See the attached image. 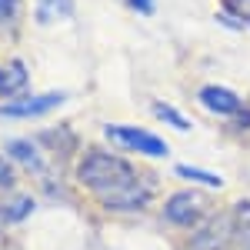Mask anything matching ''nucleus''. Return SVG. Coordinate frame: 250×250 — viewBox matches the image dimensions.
<instances>
[{
  "label": "nucleus",
  "instance_id": "f8f14e48",
  "mask_svg": "<svg viewBox=\"0 0 250 250\" xmlns=\"http://www.w3.org/2000/svg\"><path fill=\"white\" fill-rule=\"evenodd\" d=\"M154 114L164 120V124H170L173 130H190V124H187V117L180 114V110H173L170 104H154Z\"/></svg>",
  "mask_w": 250,
  "mask_h": 250
},
{
  "label": "nucleus",
  "instance_id": "f257e3e1",
  "mask_svg": "<svg viewBox=\"0 0 250 250\" xmlns=\"http://www.w3.org/2000/svg\"><path fill=\"white\" fill-rule=\"evenodd\" d=\"M77 180L100 207L117 213L144 210L154 193L150 180H144V173L134 164H127L117 154H107V150H87L80 157Z\"/></svg>",
  "mask_w": 250,
  "mask_h": 250
},
{
  "label": "nucleus",
  "instance_id": "f03ea898",
  "mask_svg": "<svg viewBox=\"0 0 250 250\" xmlns=\"http://www.w3.org/2000/svg\"><path fill=\"white\" fill-rule=\"evenodd\" d=\"M233 233H237L233 217L217 213L193 230V237L187 240V250H233Z\"/></svg>",
  "mask_w": 250,
  "mask_h": 250
},
{
  "label": "nucleus",
  "instance_id": "423d86ee",
  "mask_svg": "<svg viewBox=\"0 0 250 250\" xmlns=\"http://www.w3.org/2000/svg\"><path fill=\"white\" fill-rule=\"evenodd\" d=\"M197 100H200L210 114H217V117H233V114H240V107H244V100L233 94L230 87H217V83L200 87Z\"/></svg>",
  "mask_w": 250,
  "mask_h": 250
},
{
  "label": "nucleus",
  "instance_id": "20e7f679",
  "mask_svg": "<svg viewBox=\"0 0 250 250\" xmlns=\"http://www.w3.org/2000/svg\"><path fill=\"white\" fill-rule=\"evenodd\" d=\"M204 213H207V200L197 190H177L164 204V217L177 227H200Z\"/></svg>",
  "mask_w": 250,
  "mask_h": 250
},
{
  "label": "nucleus",
  "instance_id": "9b49d317",
  "mask_svg": "<svg viewBox=\"0 0 250 250\" xmlns=\"http://www.w3.org/2000/svg\"><path fill=\"white\" fill-rule=\"evenodd\" d=\"M177 173H180V177H187V180L204 184V187H224V177H220V173L200 170V167H187V164H180V167H177Z\"/></svg>",
  "mask_w": 250,
  "mask_h": 250
},
{
  "label": "nucleus",
  "instance_id": "39448f33",
  "mask_svg": "<svg viewBox=\"0 0 250 250\" xmlns=\"http://www.w3.org/2000/svg\"><path fill=\"white\" fill-rule=\"evenodd\" d=\"M67 100L63 90H54V94H37V97H20V100H10V104H0V120H20V117H40L50 114L54 107H60Z\"/></svg>",
  "mask_w": 250,
  "mask_h": 250
},
{
  "label": "nucleus",
  "instance_id": "6e6552de",
  "mask_svg": "<svg viewBox=\"0 0 250 250\" xmlns=\"http://www.w3.org/2000/svg\"><path fill=\"white\" fill-rule=\"evenodd\" d=\"M37 23H54V20L74 17V0H37Z\"/></svg>",
  "mask_w": 250,
  "mask_h": 250
},
{
  "label": "nucleus",
  "instance_id": "1a4fd4ad",
  "mask_svg": "<svg viewBox=\"0 0 250 250\" xmlns=\"http://www.w3.org/2000/svg\"><path fill=\"white\" fill-rule=\"evenodd\" d=\"M7 154L14 157L17 164L30 167V170H40V167H43L40 150H37V144H34V140H10V144H7Z\"/></svg>",
  "mask_w": 250,
  "mask_h": 250
},
{
  "label": "nucleus",
  "instance_id": "7ed1b4c3",
  "mask_svg": "<svg viewBox=\"0 0 250 250\" xmlns=\"http://www.w3.org/2000/svg\"><path fill=\"white\" fill-rule=\"evenodd\" d=\"M107 137L114 144H120L124 150H134V154H144V157H167V150H170L164 137L140 130V127H127V124H110Z\"/></svg>",
  "mask_w": 250,
  "mask_h": 250
},
{
  "label": "nucleus",
  "instance_id": "9d476101",
  "mask_svg": "<svg viewBox=\"0 0 250 250\" xmlns=\"http://www.w3.org/2000/svg\"><path fill=\"white\" fill-rule=\"evenodd\" d=\"M30 210H34V200H30V197H17V200H10V204L0 210V220H3V224H17L23 217H30Z\"/></svg>",
  "mask_w": 250,
  "mask_h": 250
},
{
  "label": "nucleus",
  "instance_id": "4468645a",
  "mask_svg": "<svg viewBox=\"0 0 250 250\" xmlns=\"http://www.w3.org/2000/svg\"><path fill=\"white\" fill-rule=\"evenodd\" d=\"M233 224H237V230L244 233V230H250V200H240L237 207H233Z\"/></svg>",
  "mask_w": 250,
  "mask_h": 250
},
{
  "label": "nucleus",
  "instance_id": "ddd939ff",
  "mask_svg": "<svg viewBox=\"0 0 250 250\" xmlns=\"http://www.w3.org/2000/svg\"><path fill=\"white\" fill-rule=\"evenodd\" d=\"M23 14V0H0V23H17Z\"/></svg>",
  "mask_w": 250,
  "mask_h": 250
},
{
  "label": "nucleus",
  "instance_id": "f3484780",
  "mask_svg": "<svg viewBox=\"0 0 250 250\" xmlns=\"http://www.w3.org/2000/svg\"><path fill=\"white\" fill-rule=\"evenodd\" d=\"M137 14H154V0H127Z\"/></svg>",
  "mask_w": 250,
  "mask_h": 250
},
{
  "label": "nucleus",
  "instance_id": "2eb2a0df",
  "mask_svg": "<svg viewBox=\"0 0 250 250\" xmlns=\"http://www.w3.org/2000/svg\"><path fill=\"white\" fill-rule=\"evenodd\" d=\"M227 7H230L244 23H250V0H227Z\"/></svg>",
  "mask_w": 250,
  "mask_h": 250
},
{
  "label": "nucleus",
  "instance_id": "0eeeda50",
  "mask_svg": "<svg viewBox=\"0 0 250 250\" xmlns=\"http://www.w3.org/2000/svg\"><path fill=\"white\" fill-rule=\"evenodd\" d=\"M23 87H27V67H23V60H10L0 70V97H14Z\"/></svg>",
  "mask_w": 250,
  "mask_h": 250
},
{
  "label": "nucleus",
  "instance_id": "dca6fc26",
  "mask_svg": "<svg viewBox=\"0 0 250 250\" xmlns=\"http://www.w3.org/2000/svg\"><path fill=\"white\" fill-rule=\"evenodd\" d=\"M10 184H14V167L0 157V190H3V187H10Z\"/></svg>",
  "mask_w": 250,
  "mask_h": 250
},
{
  "label": "nucleus",
  "instance_id": "a211bd4d",
  "mask_svg": "<svg viewBox=\"0 0 250 250\" xmlns=\"http://www.w3.org/2000/svg\"><path fill=\"white\" fill-rule=\"evenodd\" d=\"M244 250H250V230H244Z\"/></svg>",
  "mask_w": 250,
  "mask_h": 250
}]
</instances>
